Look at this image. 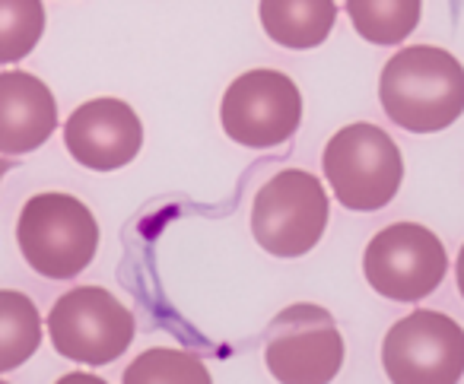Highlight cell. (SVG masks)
<instances>
[{
	"mask_svg": "<svg viewBox=\"0 0 464 384\" xmlns=\"http://www.w3.org/2000/svg\"><path fill=\"white\" fill-rule=\"evenodd\" d=\"M382 365L392 384H458L464 375V327L442 312L417 308L385 333Z\"/></svg>",
	"mask_w": 464,
	"mask_h": 384,
	"instance_id": "cell-8",
	"label": "cell"
},
{
	"mask_svg": "<svg viewBox=\"0 0 464 384\" xmlns=\"http://www.w3.org/2000/svg\"><path fill=\"white\" fill-rule=\"evenodd\" d=\"M10 168H14V162H10V159H0V181H4V175H7Z\"/></svg>",
	"mask_w": 464,
	"mask_h": 384,
	"instance_id": "cell-19",
	"label": "cell"
},
{
	"mask_svg": "<svg viewBox=\"0 0 464 384\" xmlns=\"http://www.w3.org/2000/svg\"><path fill=\"white\" fill-rule=\"evenodd\" d=\"M45 33L42 0H0V64H16L35 52Z\"/></svg>",
	"mask_w": 464,
	"mask_h": 384,
	"instance_id": "cell-16",
	"label": "cell"
},
{
	"mask_svg": "<svg viewBox=\"0 0 464 384\" xmlns=\"http://www.w3.org/2000/svg\"><path fill=\"white\" fill-rule=\"evenodd\" d=\"M16 245L35 274L48 280H73L96 257L99 223L73 194H35L20 213Z\"/></svg>",
	"mask_w": 464,
	"mask_h": 384,
	"instance_id": "cell-2",
	"label": "cell"
},
{
	"mask_svg": "<svg viewBox=\"0 0 464 384\" xmlns=\"http://www.w3.org/2000/svg\"><path fill=\"white\" fill-rule=\"evenodd\" d=\"M48 337L64 359L83 365H109L134 340V314L102 286L64 293L48 314Z\"/></svg>",
	"mask_w": 464,
	"mask_h": 384,
	"instance_id": "cell-9",
	"label": "cell"
},
{
	"mask_svg": "<svg viewBox=\"0 0 464 384\" xmlns=\"http://www.w3.org/2000/svg\"><path fill=\"white\" fill-rule=\"evenodd\" d=\"M455 276H458V293H461V299H464V245H461V251H458Z\"/></svg>",
	"mask_w": 464,
	"mask_h": 384,
	"instance_id": "cell-18",
	"label": "cell"
},
{
	"mask_svg": "<svg viewBox=\"0 0 464 384\" xmlns=\"http://www.w3.org/2000/svg\"><path fill=\"white\" fill-rule=\"evenodd\" d=\"M356 35L369 45H401L423 16V0H343Z\"/></svg>",
	"mask_w": 464,
	"mask_h": 384,
	"instance_id": "cell-13",
	"label": "cell"
},
{
	"mask_svg": "<svg viewBox=\"0 0 464 384\" xmlns=\"http://www.w3.org/2000/svg\"><path fill=\"white\" fill-rule=\"evenodd\" d=\"M379 102L392 124L411 134H439L464 115V67L436 45L392 54L379 77Z\"/></svg>",
	"mask_w": 464,
	"mask_h": 384,
	"instance_id": "cell-1",
	"label": "cell"
},
{
	"mask_svg": "<svg viewBox=\"0 0 464 384\" xmlns=\"http://www.w3.org/2000/svg\"><path fill=\"white\" fill-rule=\"evenodd\" d=\"M58 128V102L35 73H0V153H35Z\"/></svg>",
	"mask_w": 464,
	"mask_h": 384,
	"instance_id": "cell-11",
	"label": "cell"
},
{
	"mask_svg": "<svg viewBox=\"0 0 464 384\" xmlns=\"http://www.w3.org/2000/svg\"><path fill=\"white\" fill-rule=\"evenodd\" d=\"M322 168L341 206L356 213H375L388 206L404 181L398 143L366 121L347 124L331 137Z\"/></svg>",
	"mask_w": 464,
	"mask_h": 384,
	"instance_id": "cell-3",
	"label": "cell"
},
{
	"mask_svg": "<svg viewBox=\"0 0 464 384\" xmlns=\"http://www.w3.org/2000/svg\"><path fill=\"white\" fill-rule=\"evenodd\" d=\"M124 384H213L200 356L172 346L140 352L124 371Z\"/></svg>",
	"mask_w": 464,
	"mask_h": 384,
	"instance_id": "cell-15",
	"label": "cell"
},
{
	"mask_svg": "<svg viewBox=\"0 0 464 384\" xmlns=\"http://www.w3.org/2000/svg\"><path fill=\"white\" fill-rule=\"evenodd\" d=\"M343 337L328 308L296 302L265 331V362L280 384H331L343 369Z\"/></svg>",
	"mask_w": 464,
	"mask_h": 384,
	"instance_id": "cell-5",
	"label": "cell"
},
{
	"mask_svg": "<svg viewBox=\"0 0 464 384\" xmlns=\"http://www.w3.org/2000/svg\"><path fill=\"white\" fill-rule=\"evenodd\" d=\"M0 384H7V381H0Z\"/></svg>",
	"mask_w": 464,
	"mask_h": 384,
	"instance_id": "cell-20",
	"label": "cell"
},
{
	"mask_svg": "<svg viewBox=\"0 0 464 384\" xmlns=\"http://www.w3.org/2000/svg\"><path fill=\"white\" fill-rule=\"evenodd\" d=\"M258 20L267 39L290 52L318 48L337 20L334 0H258Z\"/></svg>",
	"mask_w": 464,
	"mask_h": 384,
	"instance_id": "cell-12",
	"label": "cell"
},
{
	"mask_svg": "<svg viewBox=\"0 0 464 384\" xmlns=\"http://www.w3.org/2000/svg\"><path fill=\"white\" fill-rule=\"evenodd\" d=\"M366 283L401 305L423 302L449 274L445 245L420 223H394L375 232L362 254Z\"/></svg>",
	"mask_w": 464,
	"mask_h": 384,
	"instance_id": "cell-7",
	"label": "cell"
},
{
	"mask_svg": "<svg viewBox=\"0 0 464 384\" xmlns=\"http://www.w3.org/2000/svg\"><path fill=\"white\" fill-rule=\"evenodd\" d=\"M54 384H109V381L90 375V371H71V375H64L61 381H54Z\"/></svg>",
	"mask_w": 464,
	"mask_h": 384,
	"instance_id": "cell-17",
	"label": "cell"
},
{
	"mask_svg": "<svg viewBox=\"0 0 464 384\" xmlns=\"http://www.w3.org/2000/svg\"><path fill=\"white\" fill-rule=\"evenodd\" d=\"M42 343V318L35 302L16 289H0V375L20 369Z\"/></svg>",
	"mask_w": 464,
	"mask_h": 384,
	"instance_id": "cell-14",
	"label": "cell"
},
{
	"mask_svg": "<svg viewBox=\"0 0 464 384\" xmlns=\"http://www.w3.org/2000/svg\"><path fill=\"white\" fill-rule=\"evenodd\" d=\"M303 121V92L280 71H248L236 77L219 102V124L232 143L271 149L286 143Z\"/></svg>",
	"mask_w": 464,
	"mask_h": 384,
	"instance_id": "cell-6",
	"label": "cell"
},
{
	"mask_svg": "<svg viewBox=\"0 0 464 384\" xmlns=\"http://www.w3.org/2000/svg\"><path fill=\"white\" fill-rule=\"evenodd\" d=\"M328 229V194L312 172L284 168L252 204V235L274 257H303Z\"/></svg>",
	"mask_w": 464,
	"mask_h": 384,
	"instance_id": "cell-4",
	"label": "cell"
},
{
	"mask_svg": "<svg viewBox=\"0 0 464 384\" xmlns=\"http://www.w3.org/2000/svg\"><path fill=\"white\" fill-rule=\"evenodd\" d=\"M64 147L83 168L115 172L137 159L143 147V124L121 99H92L67 118Z\"/></svg>",
	"mask_w": 464,
	"mask_h": 384,
	"instance_id": "cell-10",
	"label": "cell"
}]
</instances>
